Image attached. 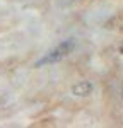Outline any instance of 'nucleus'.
Returning <instances> with one entry per match:
<instances>
[{"instance_id": "obj_2", "label": "nucleus", "mask_w": 123, "mask_h": 128, "mask_svg": "<svg viewBox=\"0 0 123 128\" xmlns=\"http://www.w3.org/2000/svg\"><path fill=\"white\" fill-rule=\"evenodd\" d=\"M92 84L89 80H80L77 82L74 87H72V94L74 96H79V98H86V96H91L92 94Z\"/></svg>"}, {"instance_id": "obj_3", "label": "nucleus", "mask_w": 123, "mask_h": 128, "mask_svg": "<svg viewBox=\"0 0 123 128\" xmlns=\"http://www.w3.org/2000/svg\"><path fill=\"white\" fill-rule=\"evenodd\" d=\"M114 24H116L114 28H116V29H120V31H122V32H123V16H120L118 19L114 20Z\"/></svg>"}, {"instance_id": "obj_4", "label": "nucleus", "mask_w": 123, "mask_h": 128, "mask_svg": "<svg viewBox=\"0 0 123 128\" xmlns=\"http://www.w3.org/2000/svg\"><path fill=\"white\" fill-rule=\"evenodd\" d=\"M118 51H120V55H123V43L120 44V48H118Z\"/></svg>"}, {"instance_id": "obj_1", "label": "nucleus", "mask_w": 123, "mask_h": 128, "mask_svg": "<svg viewBox=\"0 0 123 128\" xmlns=\"http://www.w3.org/2000/svg\"><path fill=\"white\" fill-rule=\"evenodd\" d=\"M75 48V41L74 40H65L62 41L60 44H56L53 50H50L43 58H40L36 62V67H44V65H51V63H56V62H60L63 60L68 53H72Z\"/></svg>"}]
</instances>
